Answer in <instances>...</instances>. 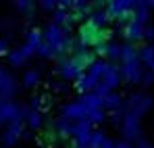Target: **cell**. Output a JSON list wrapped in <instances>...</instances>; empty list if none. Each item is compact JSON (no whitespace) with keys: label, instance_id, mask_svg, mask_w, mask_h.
I'll use <instances>...</instances> for the list:
<instances>
[{"label":"cell","instance_id":"obj_3","mask_svg":"<svg viewBox=\"0 0 154 148\" xmlns=\"http://www.w3.org/2000/svg\"><path fill=\"white\" fill-rule=\"evenodd\" d=\"M133 6H135V2H131V0H110V2H106V15H108V19L110 17H117V19H121L125 13H131L133 11Z\"/></svg>","mask_w":154,"mask_h":148},{"label":"cell","instance_id":"obj_26","mask_svg":"<svg viewBox=\"0 0 154 148\" xmlns=\"http://www.w3.org/2000/svg\"><path fill=\"white\" fill-rule=\"evenodd\" d=\"M85 121H90V123H100V121H104V113L102 111H88V113H85Z\"/></svg>","mask_w":154,"mask_h":148},{"label":"cell","instance_id":"obj_17","mask_svg":"<svg viewBox=\"0 0 154 148\" xmlns=\"http://www.w3.org/2000/svg\"><path fill=\"white\" fill-rule=\"evenodd\" d=\"M137 61L148 65L150 69L154 67V46H144V48L137 52Z\"/></svg>","mask_w":154,"mask_h":148},{"label":"cell","instance_id":"obj_8","mask_svg":"<svg viewBox=\"0 0 154 148\" xmlns=\"http://www.w3.org/2000/svg\"><path fill=\"white\" fill-rule=\"evenodd\" d=\"M85 106L81 104V100L79 102H71L69 106H65L63 109V117L65 119H69V121H79V119H85Z\"/></svg>","mask_w":154,"mask_h":148},{"label":"cell","instance_id":"obj_23","mask_svg":"<svg viewBox=\"0 0 154 148\" xmlns=\"http://www.w3.org/2000/svg\"><path fill=\"white\" fill-rule=\"evenodd\" d=\"M35 52H38V54H40L42 58H54V56L58 54V52L52 48L50 44H46V42H42V44H40V48L35 50Z\"/></svg>","mask_w":154,"mask_h":148},{"label":"cell","instance_id":"obj_38","mask_svg":"<svg viewBox=\"0 0 154 148\" xmlns=\"http://www.w3.org/2000/svg\"><path fill=\"white\" fill-rule=\"evenodd\" d=\"M96 50H98L100 56H104V54H106V44H96Z\"/></svg>","mask_w":154,"mask_h":148},{"label":"cell","instance_id":"obj_37","mask_svg":"<svg viewBox=\"0 0 154 148\" xmlns=\"http://www.w3.org/2000/svg\"><path fill=\"white\" fill-rule=\"evenodd\" d=\"M6 48H8L6 40H0V56H2V54H6Z\"/></svg>","mask_w":154,"mask_h":148},{"label":"cell","instance_id":"obj_28","mask_svg":"<svg viewBox=\"0 0 154 148\" xmlns=\"http://www.w3.org/2000/svg\"><path fill=\"white\" fill-rule=\"evenodd\" d=\"M27 121H29L31 127H40V125H42V117H40L38 111H31V113L27 115Z\"/></svg>","mask_w":154,"mask_h":148},{"label":"cell","instance_id":"obj_31","mask_svg":"<svg viewBox=\"0 0 154 148\" xmlns=\"http://www.w3.org/2000/svg\"><path fill=\"white\" fill-rule=\"evenodd\" d=\"M17 8L23 11V13H29V11H33V4H31L29 0H19V2H17Z\"/></svg>","mask_w":154,"mask_h":148},{"label":"cell","instance_id":"obj_11","mask_svg":"<svg viewBox=\"0 0 154 148\" xmlns=\"http://www.w3.org/2000/svg\"><path fill=\"white\" fill-rule=\"evenodd\" d=\"M19 136H21V121H13L8 125V129L4 131V144L6 146H15Z\"/></svg>","mask_w":154,"mask_h":148},{"label":"cell","instance_id":"obj_24","mask_svg":"<svg viewBox=\"0 0 154 148\" xmlns=\"http://www.w3.org/2000/svg\"><path fill=\"white\" fill-rule=\"evenodd\" d=\"M102 142H104V134L102 131H92V134H90V144H88V146L90 148H100Z\"/></svg>","mask_w":154,"mask_h":148},{"label":"cell","instance_id":"obj_27","mask_svg":"<svg viewBox=\"0 0 154 148\" xmlns=\"http://www.w3.org/2000/svg\"><path fill=\"white\" fill-rule=\"evenodd\" d=\"M67 23H69V15H67V13L56 11V13H54V17H52V25L60 27V25H67Z\"/></svg>","mask_w":154,"mask_h":148},{"label":"cell","instance_id":"obj_1","mask_svg":"<svg viewBox=\"0 0 154 148\" xmlns=\"http://www.w3.org/2000/svg\"><path fill=\"white\" fill-rule=\"evenodd\" d=\"M121 134H123V138H125V142H137L140 138H142V129H140V119L137 117H133L131 113H125L123 115V119H121Z\"/></svg>","mask_w":154,"mask_h":148},{"label":"cell","instance_id":"obj_6","mask_svg":"<svg viewBox=\"0 0 154 148\" xmlns=\"http://www.w3.org/2000/svg\"><path fill=\"white\" fill-rule=\"evenodd\" d=\"M4 121H21V109L11 102V100H2L0 98V123Z\"/></svg>","mask_w":154,"mask_h":148},{"label":"cell","instance_id":"obj_41","mask_svg":"<svg viewBox=\"0 0 154 148\" xmlns=\"http://www.w3.org/2000/svg\"><path fill=\"white\" fill-rule=\"evenodd\" d=\"M150 71H152V75H154V67H152V69H150Z\"/></svg>","mask_w":154,"mask_h":148},{"label":"cell","instance_id":"obj_4","mask_svg":"<svg viewBox=\"0 0 154 148\" xmlns=\"http://www.w3.org/2000/svg\"><path fill=\"white\" fill-rule=\"evenodd\" d=\"M67 33L63 31V27H56V25H48V29L44 31V42L50 44L56 52H63V42H65Z\"/></svg>","mask_w":154,"mask_h":148},{"label":"cell","instance_id":"obj_5","mask_svg":"<svg viewBox=\"0 0 154 148\" xmlns=\"http://www.w3.org/2000/svg\"><path fill=\"white\" fill-rule=\"evenodd\" d=\"M142 65H140V61H131V63H123L121 67H119V75L123 77V79H127L131 83H140V79H142Z\"/></svg>","mask_w":154,"mask_h":148},{"label":"cell","instance_id":"obj_12","mask_svg":"<svg viewBox=\"0 0 154 148\" xmlns=\"http://www.w3.org/2000/svg\"><path fill=\"white\" fill-rule=\"evenodd\" d=\"M31 54H33V50L29 48V46H25V44H23L21 48H17L15 52H13V54H11V56H8V58H11V65H15V67L23 65V63H25V61L29 58V56H31Z\"/></svg>","mask_w":154,"mask_h":148},{"label":"cell","instance_id":"obj_40","mask_svg":"<svg viewBox=\"0 0 154 148\" xmlns=\"http://www.w3.org/2000/svg\"><path fill=\"white\" fill-rule=\"evenodd\" d=\"M115 148H133V146L127 144V142H119V144H115Z\"/></svg>","mask_w":154,"mask_h":148},{"label":"cell","instance_id":"obj_29","mask_svg":"<svg viewBox=\"0 0 154 148\" xmlns=\"http://www.w3.org/2000/svg\"><path fill=\"white\" fill-rule=\"evenodd\" d=\"M104 56H108V58H119V46L117 44H106V54Z\"/></svg>","mask_w":154,"mask_h":148},{"label":"cell","instance_id":"obj_7","mask_svg":"<svg viewBox=\"0 0 154 148\" xmlns=\"http://www.w3.org/2000/svg\"><path fill=\"white\" fill-rule=\"evenodd\" d=\"M15 88H17L15 79L6 73L4 69H0V98H2V100H8L13 94H15Z\"/></svg>","mask_w":154,"mask_h":148},{"label":"cell","instance_id":"obj_13","mask_svg":"<svg viewBox=\"0 0 154 148\" xmlns=\"http://www.w3.org/2000/svg\"><path fill=\"white\" fill-rule=\"evenodd\" d=\"M123 33H125V38H127L129 42H137V40L144 38V27L133 23V21H129V23L125 25V29H123Z\"/></svg>","mask_w":154,"mask_h":148},{"label":"cell","instance_id":"obj_16","mask_svg":"<svg viewBox=\"0 0 154 148\" xmlns=\"http://www.w3.org/2000/svg\"><path fill=\"white\" fill-rule=\"evenodd\" d=\"M119 58L123 63L137 61V50L133 48V44H123V46H119Z\"/></svg>","mask_w":154,"mask_h":148},{"label":"cell","instance_id":"obj_14","mask_svg":"<svg viewBox=\"0 0 154 148\" xmlns=\"http://www.w3.org/2000/svg\"><path fill=\"white\" fill-rule=\"evenodd\" d=\"M98 83H100V79H98V77H94V75L88 73V75H83L81 79H77V90L88 94V92H90V90H94Z\"/></svg>","mask_w":154,"mask_h":148},{"label":"cell","instance_id":"obj_15","mask_svg":"<svg viewBox=\"0 0 154 148\" xmlns=\"http://www.w3.org/2000/svg\"><path fill=\"white\" fill-rule=\"evenodd\" d=\"M81 104L85 106V111H102V100L98 98L94 92H88L81 98Z\"/></svg>","mask_w":154,"mask_h":148},{"label":"cell","instance_id":"obj_34","mask_svg":"<svg viewBox=\"0 0 154 148\" xmlns=\"http://www.w3.org/2000/svg\"><path fill=\"white\" fill-rule=\"evenodd\" d=\"M56 8H58L60 13H65V11L71 8V2H69V0H60V2H56Z\"/></svg>","mask_w":154,"mask_h":148},{"label":"cell","instance_id":"obj_32","mask_svg":"<svg viewBox=\"0 0 154 148\" xmlns=\"http://www.w3.org/2000/svg\"><path fill=\"white\" fill-rule=\"evenodd\" d=\"M40 6H42L44 11H54V8H56V2H54V0H42Z\"/></svg>","mask_w":154,"mask_h":148},{"label":"cell","instance_id":"obj_39","mask_svg":"<svg viewBox=\"0 0 154 148\" xmlns=\"http://www.w3.org/2000/svg\"><path fill=\"white\" fill-rule=\"evenodd\" d=\"M144 38H154V29H152V27L144 29Z\"/></svg>","mask_w":154,"mask_h":148},{"label":"cell","instance_id":"obj_10","mask_svg":"<svg viewBox=\"0 0 154 148\" xmlns=\"http://www.w3.org/2000/svg\"><path fill=\"white\" fill-rule=\"evenodd\" d=\"M131 17H133V23L144 27L146 21H148V6H146V2H135V6L131 11Z\"/></svg>","mask_w":154,"mask_h":148},{"label":"cell","instance_id":"obj_20","mask_svg":"<svg viewBox=\"0 0 154 148\" xmlns=\"http://www.w3.org/2000/svg\"><path fill=\"white\" fill-rule=\"evenodd\" d=\"M90 23L94 25V27H102V25L108 23V15L104 13V11H96V13H92V17H90Z\"/></svg>","mask_w":154,"mask_h":148},{"label":"cell","instance_id":"obj_25","mask_svg":"<svg viewBox=\"0 0 154 148\" xmlns=\"http://www.w3.org/2000/svg\"><path fill=\"white\" fill-rule=\"evenodd\" d=\"M38 79H40V71L31 69V71H27V73H25V77H23V83L29 88V86H35V83H38Z\"/></svg>","mask_w":154,"mask_h":148},{"label":"cell","instance_id":"obj_35","mask_svg":"<svg viewBox=\"0 0 154 148\" xmlns=\"http://www.w3.org/2000/svg\"><path fill=\"white\" fill-rule=\"evenodd\" d=\"M133 148H152V146H150L144 138H140V140H137V146H133Z\"/></svg>","mask_w":154,"mask_h":148},{"label":"cell","instance_id":"obj_30","mask_svg":"<svg viewBox=\"0 0 154 148\" xmlns=\"http://www.w3.org/2000/svg\"><path fill=\"white\" fill-rule=\"evenodd\" d=\"M94 94H96V96H98V98L102 100L104 96H108V94H110V90H108V88H106V86H104V83H98V86H96V88H94Z\"/></svg>","mask_w":154,"mask_h":148},{"label":"cell","instance_id":"obj_22","mask_svg":"<svg viewBox=\"0 0 154 148\" xmlns=\"http://www.w3.org/2000/svg\"><path fill=\"white\" fill-rule=\"evenodd\" d=\"M102 106H106V109H110V111H117L119 106H121V98L117 96V94H108V96H104L102 98Z\"/></svg>","mask_w":154,"mask_h":148},{"label":"cell","instance_id":"obj_2","mask_svg":"<svg viewBox=\"0 0 154 148\" xmlns=\"http://www.w3.org/2000/svg\"><path fill=\"white\" fill-rule=\"evenodd\" d=\"M90 134H92V123L85 119H79L71 123V136L75 138V144L79 148H85L90 144Z\"/></svg>","mask_w":154,"mask_h":148},{"label":"cell","instance_id":"obj_18","mask_svg":"<svg viewBox=\"0 0 154 148\" xmlns=\"http://www.w3.org/2000/svg\"><path fill=\"white\" fill-rule=\"evenodd\" d=\"M42 42H44V38H42V31H40V29H31V31L27 33L25 46H29V48L35 52V50L40 48V44H42Z\"/></svg>","mask_w":154,"mask_h":148},{"label":"cell","instance_id":"obj_33","mask_svg":"<svg viewBox=\"0 0 154 148\" xmlns=\"http://www.w3.org/2000/svg\"><path fill=\"white\" fill-rule=\"evenodd\" d=\"M152 79H154L152 71H144V73H142V79H140V83H144V86H148V83H150Z\"/></svg>","mask_w":154,"mask_h":148},{"label":"cell","instance_id":"obj_9","mask_svg":"<svg viewBox=\"0 0 154 148\" xmlns=\"http://www.w3.org/2000/svg\"><path fill=\"white\" fill-rule=\"evenodd\" d=\"M102 81L100 83H104L108 90H112V88H117L119 86V81H121V75H119V67H115V65H108L106 67V71H104V75L100 77Z\"/></svg>","mask_w":154,"mask_h":148},{"label":"cell","instance_id":"obj_21","mask_svg":"<svg viewBox=\"0 0 154 148\" xmlns=\"http://www.w3.org/2000/svg\"><path fill=\"white\" fill-rule=\"evenodd\" d=\"M106 67H108V63H102V61H92V65H90V75H94V77H102L104 71H106Z\"/></svg>","mask_w":154,"mask_h":148},{"label":"cell","instance_id":"obj_36","mask_svg":"<svg viewBox=\"0 0 154 148\" xmlns=\"http://www.w3.org/2000/svg\"><path fill=\"white\" fill-rule=\"evenodd\" d=\"M100 148H115V142L108 140V138H104V142H102V146H100Z\"/></svg>","mask_w":154,"mask_h":148},{"label":"cell","instance_id":"obj_19","mask_svg":"<svg viewBox=\"0 0 154 148\" xmlns=\"http://www.w3.org/2000/svg\"><path fill=\"white\" fill-rule=\"evenodd\" d=\"M54 127H56V131H58V136H60V138H65V140H67V138L71 136V121H69V119H65V117L56 119Z\"/></svg>","mask_w":154,"mask_h":148}]
</instances>
